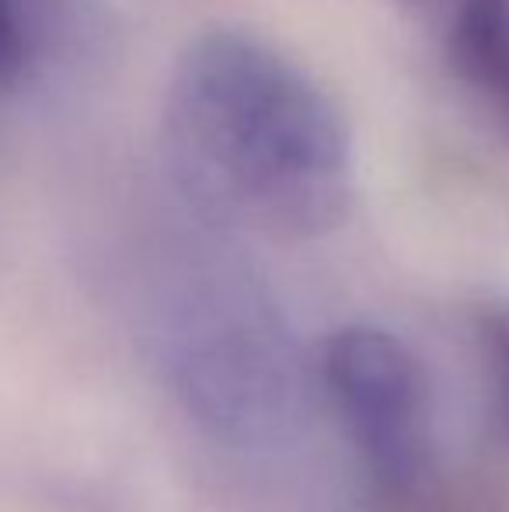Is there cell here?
Masks as SVG:
<instances>
[{
    "label": "cell",
    "mask_w": 509,
    "mask_h": 512,
    "mask_svg": "<svg viewBox=\"0 0 509 512\" xmlns=\"http://www.w3.org/2000/svg\"><path fill=\"white\" fill-rule=\"evenodd\" d=\"M161 143L175 185L210 220L318 237L353 203V136L339 102L245 28H206L182 49Z\"/></svg>",
    "instance_id": "1"
},
{
    "label": "cell",
    "mask_w": 509,
    "mask_h": 512,
    "mask_svg": "<svg viewBox=\"0 0 509 512\" xmlns=\"http://www.w3.org/2000/svg\"><path fill=\"white\" fill-rule=\"evenodd\" d=\"M321 377L370 485L387 499L412 495L433 457L429 384L419 356L391 331L349 324L321 349Z\"/></svg>",
    "instance_id": "2"
},
{
    "label": "cell",
    "mask_w": 509,
    "mask_h": 512,
    "mask_svg": "<svg viewBox=\"0 0 509 512\" xmlns=\"http://www.w3.org/2000/svg\"><path fill=\"white\" fill-rule=\"evenodd\" d=\"M450 81L509 133V0H408Z\"/></svg>",
    "instance_id": "3"
},
{
    "label": "cell",
    "mask_w": 509,
    "mask_h": 512,
    "mask_svg": "<svg viewBox=\"0 0 509 512\" xmlns=\"http://www.w3.org/2000/svg\"><path fill=\"white\" fill-rule=\"evenodd\" d=\"M475 352L482 366L492 429L509 446V304H485L475 317Z\"/></svg>",
    "instance_id": "4"
},
{
    "label": "cell",
    "mask_w": 509,
    "mask_h": 512,
    "mask_svg": "<svg viewBox=\"0 0 509 512\" xmlns=\"http://www.w3.org/2000/svg\"><path fill=\"white\" fill-rule=\"evenodd\" d=\"M25 60V28H21L18 0H0V91L18 77Z\"/></svg>",
    "instance_id": "5"
}]
</instances>
